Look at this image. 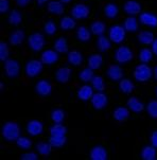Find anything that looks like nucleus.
Returning a JSON list of instances; mask_svg holds the SVG:
<instances>
[{"mask_svg": "<svg viewBox=\"0 0 157 160\" xmlns=\"http://www.w3.org/2000/svg\"><path fill=\"white\" fill-rule=\"evenodd\" d=\"M140 4L136 1H128L124 5V10L129 15H135L140 12Z\"/></svg>", "mask_w": 157, "mask_h": 160, "instance_id": "15", "label": "nucleus"}, {"mask_svg": "<svg viewBox=\"0 0 157 160\" xmlns=\"http://www.w3.org/2000/svg\"><path fill=\"white\" fill-rule=\"evenodd\" d=\"M138 39H139L140 42H142V44H144V45H150L154 42L153 34L148 31L141 32V33L138 35Z\"/></svg>", "mask_w": 157, "mask_h": 160, "instance_id": "25", "label": "nucleus"}, {"mask_svg": "<svg viewBox=\"0 0 157 160\" xmlns=\"http://www.w3.org/2000/svg\"><path fill=\"white\" fill-rule=\"evenodd\" d=\"M66 132V127L62 125L61 123H55V125H53L50 128L51 136H65Z\"/></svg>", "mask_w": 157, "mask_h": 160, "instance_id": "24", "label": "nucleus"}, {"mask_svg": "<svg viewBox=\"0 0 157 160\" xmlns=\"http://www.w3.org/2000/svg\"><path fill=\"white\" fill-rule=\"evenodd\" d=\"M21 159H23V160H36L37 156H36V154H34V153H28V154H23V155L21 156Z\"/></svg>", "mask_w": 157, "mask_h": 160, "instance_id": "48", "label": "nucleus"}, {"mask_svg": "<svg viewBox=\"0 0 157 160\" xmlns=\"http://www.w3.org/2000/svg\"><path fill=\"white\" fill-rule=\"evenodd\" d=\"M91 82H93V87L96 89V90L98 91H102L104 90V82H103V78L101 77H94L93 80H91Z\"/></svg>", "mask_w": 157, "mask_h": 160, "instance_id": "36", "label": "nucleus"}, {"mask_svg": "<svg viewBox=\"0 0 157 160\" xmlns=\"http://www.w3.org/2000/svg\"><path fill=\"white\" fill-rule=\"evenodd\" d=\"M133 58V53L128 47L123 46L116 51V59L119 63H128Z\"/></svg>", "mask_w": 157, "mask_h": 160, "instance_id": "5", "label": "nucleus"}, {"mask_svg": "<svg viewBox=\"0 0 157 160\" xmlns=\"http://www.w3.org/2000/svg\"><path fill=\"white\" fill-rule=\"evenodd\" d=\"M31 141H30L28 138H25V137H20L17 139V145L19 146L21 148H25V150H28L31 146Z\"/></svg>", "mask_w": 157, "mask_h": 160, "instance_id": "44", "label": "nucleus"}, {"mask_svg": "<svg viewBox=\"0 0 157 160\" xmlns=\"http://www.w3.org/2000/svg\"><path fill=\"white\" fill-rule=\"evenodd\" d=\"M62 2H64V3H67V2H70L71 0H61Z\"/></svg>", "mask_w": 157, "mask_h": 160, "instance_id": "54", "label": "nucleus"}, {"mask_svg": "<svg viewBox=\"0 0 157 160\" xmlns=\"http://www.w3.org/2000/svg\"><path fill=\"white\" fill-rule=\"evenodd\" d=\"M107 74L108 77L112 78L113 81H119L123 75V72H122V69L118 66H110L109 69L107 71Z\"/></svg>", "mask_w": 157, "mask_h": 160, "instance_id": "16", "label": "nucleus"}, {"mask_svg": "<svg viewBox=\"0 0 157 160\" xmlns=\"http://www.w3.org/2000/svg\"><path fill=\"white\" fill-rule=\"evenodd\" d=\"M36 91L40 96H48L51 92V85L47 81H39L36 85Z\"/></svg>", "mask_w": 157, "mask_h": 160, "instance_id": "14", "label": "nucleus"}, {"mask_svg": "<svg viewBox=\"0 0 157 160\" xmlns=\"http://www.w3.org/2000/svg\"><path fill=\"white\" fill-rule=\"evenodd\" d=\"M151 141H152V144L157 148V132H154L152 137H151Z\"/></svg>", "mask_w": 157, "mask_h": 160, "instance_id": "49", "label": "nucleus"}, {"mask_svg": "<svg viewBox=\"0 0 157 160\" xmlns=\"http://www.w3.org/2000/svg\"><path fill=\"white\" fill-rule=\"evenodd\" d=\"M27 131L32 136H37V135L43 132V124L36 120L30 121L28 123V126H27Z\"/></svg>", "mask_w": 157, "mask_h": 160, "instance_id": "10", "label": "nucleus"}, {"mask_svg": "<svg viewBox=\"0 0 157 160\" xmlns=\"http://www.w3.org/2000/svg\"><path fill=\"white\" fill-rule=\"evenodd\" d=\"M128 106L135 112H140L143 110V104L137 98H131L128 102Z\"/></svg>", "mask_w": 157, "mask_h": 160, "instance_id": "18", "label": "nucleus"}, {"mask_svg": "<svg viewBox=\"0 0 157 160\" xmlns=\"http://www.w3.org/2000/svg\"><path fill=\"white\" fill-rule=\"evenodd\" d=\"M9 10V0H0V11L1 13H5Z\"/></svg>", "mask_w": 157, "mask_h": 160, "instance_id": "47", "label": "nucleus"}, {"mask_svg": "<svg viewBox=\"0 0 157 160\" xmlns=\"http://www.w3.org/2000/svg\"><path fill=\"white\" fill-rule=\"evenodd\" d=\"M68 61L70 64L74 65V66H78L82 63L83 58H82V54L78 51H72V52H69L68 54Z\"/></svg>", "mask_w": 157, "mask_h": 160, "instance_id": "22", "label": "nucleus"}, {"mask_svg": "<svg viewBox=\"0 0 157 160\" xmlns=\"http://www.w3.org/2000/svg\"><path fill=\"white\" fill-rule=\"evenodd\" d=\"M91 31L96 35L103 34L105 31V24L103 22H101V21H96V22L91 24Z\"/></svg>", "mask_w": 157, "mask_h": 160, "instance_id": "31", "label": "nucleus"}, {"mask_svg": "<svg viewBox=\"0 0 157 160\" xmlns=\"http://www.w3.org/2000/svg\"><path fill=\"white\" fill-rule=\"evenodd\" d=\"M9 21L12 24H18L21 21V15L18 11H13L10 14Z\"/></svg>", "mask_w": 157, "mask_h": 160, "instance_id": "41", "label": "nucleus"}, {"mask_svg": "<svg viewBox=\"0 0 157 160\" xmlns=\"http://www.w3.org/2000/svg\"><path fill=\"white\" fill-rule=\"evenodd\" d=\"M75 27V21L70 17H64L61 20V28L63 30H70Z\"/></svg>", "mask_w": 157, "mask_h": 160, "instance_id": "34", "label": "nucleus"}, {"mask_svg": "<svg viewBox=\"0 0 157 160\" xmlns=\"http://www.w3.org/2000/svg\"><path fill=\"white\" fill-rule=\"evenodd\" d=\"M78 37L81 42H87V40L90 39V32L85 27H81L78 30Z\"/></svg>", "mask_w": 157, "mask_h": 160, "instance_id": "33", "label": "nucleus"}, {"mask_svg": "<svg viewBox=\"0 0 157 160\" xmlns=\"http://www.w3.org/2000/svg\"><path fill=\"white\" fill-rule=\"evenodd\" d=\"M43 62L39 61H31L27 64L26 66V72L29 77L33 78L36 77L37 74H39V72L42 71L43 69Z\"/></svg>", "mask_w": 157, "mask_h": 160, "instance_id": "6", "label": "nucleus"}, {"mask_svg": "<svg viewBox=\"0 0 157 160\" xmlns=\"http://www.w3.org/2000/svg\"><path fill=\"white\" fill-rule=\"evenodd\" d=\"M152 50H153V52L157 55V39H155L152 42Z\"/></svg>", "mask_w": 157, "mask_h": 160, "instance_id": "51", "label": "nucleus"}, {"mask_svg": "<svg viewBox=\"0 0 157 160\" xmlns=\"http://www.w3.org/2000/svg\"><path fill=\"white\" fill-rule=\"evenodd\" d=\"M156 93H157V90H156Z\"/></svg>", "mask_w": 157, "mask_h": 160, "instance_id": "55", "label": "nucleus"}, {"mask_svg": "<svg viewBox=\"0 0 157 160\" xmlns=\"http://www.w3.org/2000/svg\"><path fill=\"white\" fill-rule=\"evenodd\" d=\"M1 47H0V58L1 61H5L9 55V49H8V46L5 42H1Z\"/></svg>", "mask_w": 157, "mask_h": 160, "instance_id": "46", "label": "nucleus"}, {"mask_svg": "<svg viewBox=\"0 0 157 160\" xmlns=\"http://www.w3.org/2000/svg\"><path fill=\"white\" fill-rule=\"evenodd\" d=\"M97 45H98V48L101 51H106L110 47V44H109V42H108V39L104 36L99 37L98 42H97Z\"/></svg>", "mask_w": 157, "mask_h": 160, "instance_id": "39", "label": "nucleus"}, {"mask_svg": "<svg viewBox=\"0 0 157 160\" xmlns=\"http://www.w3.org/2000/svg\"><path fill=\"white\" fill-rule=\"evenodd\" d=\"M139 58L142 63H149L152 59V51L149 49H142L139 53Z\"/></svg>", "mask_w": 157, "mask_h": 160, "instance_id": "37", "label": "nucleus"}, {"mask_svg": "<svg viewBox=\"0 0 157 160\" xmlns=\"http://www.w3.org/2000/svg\"><path fill=\"white\" fill-rule=\"evenodd\" d=\"M104 12H105V15H106L108 18H115L118 14V8L116 7L115 4L109 3L105 7Z\"/></svg>", "mask_w": 157, "mask_h": 160, "instance_id": "29", "label": "nucleus"}, {"mask_svg": "<svg viewBox=\"0 0 157 160\" xmlns=\"http://www.w3.org/2000/svg\"><path fill=\"white\" fill-rule=\"evenodd\" d=\"M102 64V58L99 54H94V55H91L88 59V65L89 68H91L93 70L94 69H99L100 66Z\"/></svg>", "mask_w": 157, "mask_h": 160, "instance_id": "21", "label": "nucleus"}, {"mask_svg": "<svg viewBox=\"0 0 157 160\" xmlns=\"http://www.w3.org/2000/svg\"><path fill=\"white\" fill-rule=\"evenodd\" d=\"M54 47H55V50L58 51V52H59V53H65L67 51V49H68L66 40H65V38H63V37H62V38H58V40H56Z\"/></svg>", "mask_w": 157, "mask_h": 160, "instance_id": "35", "label": "nucleus"}, {"mask_svg": "<svg viewBox=\"0 0 157 160\" xmlns=\"http://www.w3.org/2000/svg\"><path fill=\"white\" fill-rule=\"evenodd\" d=\"M58 59V53H56L55 51L47 50V51H45V52L42 54V62L44 64L51 65V64L55 63Z\"/></svg>", "mask_w": 157, "mask_h": 160, "instance_id": "11", "label": "nucleus"}, {"mask_svg": "<svg viewBox=\"0 0 157 160\" xmlns=\"http://www.w3.org/2000/svg\"><path fill=\"white\" fill-rule=\"evenodd\" d=\"M120 89L121 91L124 92V93H129V92L133 91L134 89V84H133L129 80H122L120 82Z\"/></svg>", "mask_w": 157, "mask_h": 160, "instance_id": "30", "label": "nucleus"}, {"mask_svg": "<svg viewBox=\"0 0 157 160\" xmlns=\"http://www.w3.org/2000/svg\"><path fill=\"white\" fill-rule=\"evenodd\" d=\"M78 96L83 101H87L89 98L93 97V88L90 86H83L82 88L78 90Z\"/></svg>", "mask_w": 157, "mask_h": 160, "instance_id": "19", "label": "nucleus"}, {"mask_svg": "<svg viewBox=\"0 0 157 160\" xmlns=\"http://www.w3.org/2000/svg\"><path fill=\"white\" fill-rule=\"evenodd\" d=\"M72 16L78 19H82V18H86L89 15V9L84 4H77L73 7L71 11Z\"/></svg>", "mask_w": 157, "mask_h": 160, "instance_id": "8", "label": "nucleus"}, {"mask_svg": "<svg viewBox=\"0 0 157 160\" xmlns=\"http://www.w3.org/2000/svg\"><path fill=\"white\" fill-rule=\"evenodd\" d=\"M93 78H94V72L91 68L84 69L80 73V78L84 81V82H89V81L93 80Z\"/></svg>", "mask_w": 157, "mask_h": 160, "instance_id": "38", "label": "nucleus"}, {"mask_svg": "<svg viewBox=\"0 0 157 160\" xmlns=\"http://www.w3.org/2000/svg\"><path fill=\"white\" fill-rule=\"evenodd\" d=\"M148 112L152 118H157V101H152L149 103Z\"/></svg>", "mask_w": 157, "mask_h": 160, "instance_id": "43", "label": "nucleus"}, {"mask_svg": "<svg viewBox=\"0 0 157 160\" xmlns=\"http://www.w3.org/2000/svg\"><path fill=\"white\" fill-rule=\"evenodd\" d=\"M51 118H52V120L55 122V123H62V121H63L65 118V113L63 110L55 109L52 112V115H51Z\"/></svg>", "mask_w": 157, "mask_h": 160, "instance_id": "40", "label": "nucleus"}, {"mask_svg": "<svg viewBox=\"0 0 157 160\" xmlns=\"http://www.w3.org/2000/svg\"><path fill=\"white\" fill-rule=\"evenodd\" d=\"M4 68H5V72H7V75L10 78H15L19 74V64L16 61H13V59L5 61Z\"/></svg>", "mask_w": 157, "mask_h": 160, "instance_id": "7", "label": "nucleus"}, {"mask_svg": "<svg viewBox=\"0 0 157 160\" xmlns=\"http://www.w3.org/2000/svg\"><path fill=\"white\" fill-rule=\"evenodd\" d=\"M141 156H142V158L145 160H154L156 157L155 148H152V146H147V148H143Z\"/></svg>", "mask_w": 157, "mask_h": 160, "instance_id": "26", "label": "nucleus"}, {"mask_svg": "<svg viewBox=\"0 0 157 160\" xmlns=\"http://www.w3.org/2000/svg\"><path fill=\"white\" fill-rule=\"evenodd\" d=\"M16 2H17L20 7H26V5L30 2V0H16Z\"/></svg>", "mask_w": 157, "mask_h": 160, "instance_id": "50", "label": "nucleus"}, {"mask_svg": "<svg viewBox=\"0 0 157 160\" xmlns=\"http://www.w3.org/2000/svg\"><path fill=\"white\" fill-rule=\"evenodd\" d=\"M71 74V70L69 68H61L56 72V80L61 83H67Z\"/></svg>", "mask_w": 157, "mask_h": 160, "instance_id": "17", "label": "nucleus"}, {"mask_svg": "<svg viewBox=\"0 0 157 160\" xmlns=\"http://www.w3.org/2000/svg\"><path fill=\"white\" fill-rule=\"evenodd\" d=\"M140 21L149 27H156L157 26V17L151 13H142L140 15Z\"/></svg>", "mask_w": 157, "mask_h": 160, "instance_id": "12", "label": "nucleus"}, {"mask_svg": "<svg viewBox=\"0 0 157 160\" xmlns=\"http://www.w3.org/2000/svg\"><path fill=\"white\" fill-rule=\"evenodd\" d=\"M66 143V138L65 136H51L50 138V144L55 148L63 146Z\"/></svg>", "mask_w": 157, "mask_h": 160, "instance_id": "32", "label": "nucleus"}, {"mask_svg": "<svg viewBox=\"0 0 157 160\" xmlns=\"http://www.w3.org/2000/svg\"><path fill=\"white\" fill-rule=\"evenodd\" d=\"M46 1H47V0H37V2H38V4H40V5L44 4Z\"/></svg>", "mask_w": 157, "mask_h": 160, "instance_id": "52", "label": "nucleus"}, {"mask_svg": "<svg viewBox=\"0 0 157 160\" xmlns=\"http://www.w3.org/2000/svg\"><path fill=\"white\" fill-rule=\"evenodd\" d=\"M45 31L47 34L49 35H53L54 33L56 32V26L55 23L53 22V21H48L47 23L45 24Z\"/></svg>", "mask_w": 157, "mask_h": 160, "instance_id": "45", "label": "nucleus"}, {"mask_svg": "<svg viewBox=\"0 0 157 160\" xmlns=\"http://www.w3.org/2000/svg\"><path fill=\"white\" fill-rule=\"evenodd\" d=\"M134 77L139 82H145V81H148L149 78L152 77V69L148 65L143 63L139 65V66H137V68L135 69Z\"/></svg>", "mask_w": 157, "mask_h": 160, "instance_id": "2", "label": "nucleus"}, {"mask_svg": "<svg viewBox=\"0 0 157 160\" xmlns=\"http://www.w3.org/2000/svg\"><path fill=\"white\" fill-rule=\"evenodd\" d=\"M19 134H20L19 126L16 123H14V122H8L2 127V135H3L5 139L9 141L17 140L19 138Z\"/></svg>", "mask_w": 157, "mask_h": 160, "instance_id": "1", "label": "nucleus"}, {"mask_svg": "<svg viewBox=\"0 0 157 160\" xmlns=\"http://www.w3.org/2000/svg\"><path fill=\"white\" fill-rule=\"evenodd\" d=\"M137 28H138L137 20L135 19L134 17H129L125 21H124V29H125L126 31L134 32V31H136Z\"/></svg>", "mask_w": 157, "mask_h": 160, "instance_id": "28", "label": "nucleus"}, {"mask_svg": "<svg viewBox=\"0 0 157 160\" xmlns=\"http://www.w3.org/2000/svg\"><path fill=\"white\" fill-rule=\"evenodd\" d=\"M90 157L94 160H105L107 158V153L105 148H102V146H96L91 151Z\"/></svg>", "mask_w": 157, "mask_h": 160, "instance_id": "13", "label": "nucleus"}, {"mask_svg": "<svg viewBox=\"0 0 157 160\" xmlns=\"http://www.w3.org/2000/svg\"><path fill=\"white\" fill-rule=\"evenodd\" d=\"M23 38H25V34L23 31H16L14 32L10 37V42L12 45H19L23 42Z\"/></svg>", "mask_w": 157, "mask_h": 160, "instance_id": "27", "label": "nucleus"}, {"mask_svg": "<svg viewBox=\"0 0 157 160\" xmlns=\"http://www.w3.org/2000/svg\"><path fill=\"white\" fill-rule=\"evenodd\" d=\"M154 74H155V78H157V67L155 69H154Z\"/></svg>", "mask_w": 157, "mask_h": 160, "instance_id": "53", "label": "nucleus"}, {"mask_svg": "<svg viewBox=\"0 0 157 160\" xmlns=\"http://www.w3.org/2000/svg\"><path fill=\"white\" fill-rule=\"evenodd\" d=\"M91 103H93L94 108H97V109H101V108L105 107V105L107 104V98L104 93L99 92V93L93 94Z\"/></svg>", "mask_w": 157, "mask_h": 160, "instance_id": "9", "label": "nucleus"}, {"mask_svg": "<svg viewBox=\"0 0 157 160\" xmlns=\"http://www.w3.org/2000/svg\"><path fill=\"white\" fill-rule=\"evenodd\" d=\"M45 45V38L42 34L39 33H34L30 36L29 38V46L31 47L32 50L34 51H39L42 50V48Z\"/></svg>", "mask_w": 157, "mask_h": 160, "instance_id": "4", "label": "nucleus"}, {"mask_svg": "<svg viewBox=\"0 0 157 160\" xmlns=\"http://www.w3.org/2000/svg\"><path fill=\"white\" fill-rule=\"evenodd\" d=\"M129 117V110L124 107H118L114 112V118L117 121H123Z\"/></svg>", "mask_w": 157, "mask_h": 160, "instance_id": "23", "label": "nucleus"}, {"mask_svg": "<svg viewBox=\"0 0 157 160\" xmlns=\"http://www.w3.org/2000/svg\"><path fill=\"white\" fill-rule=\"evenodd\" d=\"M124 36H125V29L120 26H114L109 30V38L113 40L114 42H123Z\"/></svg>", "mask_w": 157, "mask_h": 160, "instance_id": "3", "label": "nucleus"}, {"mask_svg": "<svg viewBox=\"0 0 157 160\" xmlns=\"http://www.w3.org/2000/svg\"><path fill=\"white\" fill-rule=\"evenodd\" d=\"M48 10H49L52 14L59 15L64 12V5L58 1H51L49 5H48Z\"/></svg>", "mask_w": 157, "mask_h": 160, "instance_id": "20", "label": "nucleus"}, {"mask_svg": "<svg viewBox=\"0 0 157 160\" xmlns=\"http://www.w3.org/2000/svg\"><path fill=\"white\" fill-rule=\"evenodd\" d=\"M37 151L39 152V154L42 155H48L51 152V146L48 143H38L37 144Z\"/></svg>", "mask_w": 157, "mask_h": 160, "instance_id": "42", "label": "nucleus"}]
</instances>
